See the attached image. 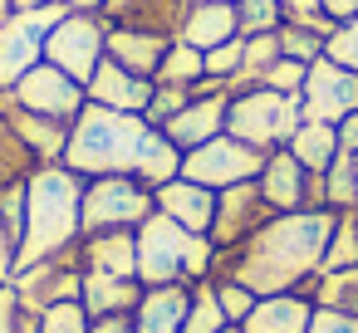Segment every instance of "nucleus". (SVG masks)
Listing matches in <instances>:
<instances>
[{"label": "nucleus", "mask_w": 358, "mask_h": 333, "mask_svg": "<svg viewBox=\"0 0 358 333\" xmlns=\"http://www.w3.org/2000/svg\"><path fill=\"white\" fill-rule=\"evenodd\" d=\"M338 211H285L270 216L245 245L236 250H216L211 279H236L250 294H299L319 265H324V245L334 235Z\"/></svg>", "instance_id": "obj_1"}, {"label": "nucleus", "mask_w": 358, "mask_h": 333, "mask_svg": "<svg viewBox=\"0 0 358 333\" xmlns=\"http://www.w3.org/2000/svg\"><path fill=\"white\" fill-rule=\"evenodd\" d=\"M64 167L79 177H138L143 186H162L182 177V147L167 142L162 128H152L143 113H113L99 103H84V113L69 128Z\"/></svg>", "instance_id": "obj_2"}, {"label": "nucleus", "mask_w": 358, "mask_h": 333, "mask_svg": "<svg viewBox=\"0 0 358 333\" xmlns=\"http://www.w3.org/2000/svg\"><path fill=\"white\" fill-rule=\"evenodd\" d=\"M84 240V177L64 162L35 167L25 182V230H20V269L55 260Z\"/></svg>", "instance_id": "obj_3"}, {"label": "nucleus", "mask_w": 358, "mask_h": 333, "mask_svg": "<svg viewBox=\"0 0 358 333\" xmlns=\"http://www.w3.org/2000/svg\"><path fill=\"white\" fill-rule=\"evenodd\" d=\"M216 265V245L187 225H177L172 216L152 211L138 225V284H201L211 279Z\"/></svg>", "instance_id": "obj_4"}, {"label": "nucleus", "mask_w": 358, "mask_h": 333, "mask_svg": "<svg viewBox=\"0 0 358 333\" xmlns=\"http://www.w3.org/2000/svg\"><path fill=\"white\" fill-rule=\"evenodd\" d=\"M304 123L299 113V94H275V89H245V94H231V108H226V133L250 142L255 152H275V147H289L294 128Z\"/></svg>", "instance_id": "obj_5"}, {"label": "nucleus", "mask_w": 358, "mask_h": 333, "mask_svg": "<svg viewBox=\"0 0 358 333\" xmlns=\"http://www.w3.org/2000/svg\"><path fill=\"white\" fill-rule=\"evenodd\" d=\"M152 211V186H143L138 177H84V235L138 230Z\"/></svg>", "instance_id": "obj_6"}, {"label": "nucleus", "mask_w": 358, "mask_h": 333, "mask_svg": "<svg viewBox=\"0 0 358 333\" xmlns=\"http://www.w3.org/2000/svg\"><path fill=\"white\" fill-rule=\"evenodd\" d=\"M103 35H108V25L99 10H64L45 40V59L55 69H64L69 79L89 84L94 69L103 64Z\"/></svg>", "instance_id": "obj_7"}, {"label": "nucleus", "mask_w": 358, "mask_h": 333, "mask_svg": "<svg viewBox=\"0 0 358 333\" xmlns=\"http://www.w3.org/2000/svg\"><path fill=\"white\" fill-rule=\"evenodd\" d=\"M270 152H255L250 142L221 133L192 152H182V177L196 182V186H211V191H226V186H241V182H255L260 167H265Z\"/></svg>", "instance_id": "obj_8"}, {"label": "nucleus", "mask_w": 358, "mask_h": 333, "mask_svg": "<svg viewBox=\"0 0 358 333\" xmlns=\"http://www.w3.org/2000/svg\"><path fill=\"white\" fill-rule=\"evenodd\" d=\"M69 6H45V10H15L0 25V94H10L40 59H45V40L55 30V20Z\"/></svg>", "instance_id": "obj_9"}, {"label": "nucleus", "mask_w": 358, "mask_h": 333, "mask_svg": "<svg viewBox=\"0 0 358 333\" xmlns=\"http://www.w3.org/2000/svg\"><path fill=\"white\" fill-rule=\"evenodd\" d=\"M0 103H10V108H25V113H40V118H59V123H74L89 103L84 84L69 79L64 69H55L50 59H40L10 94H0Z\"/></svg>", "instance_id": "obj_10"}, {"label": "nucleus", "mask_w": 358, "mask_h": 333, "mask_svg": "<svg viewBox=\"0 0 358 333\" xmlns=\"http://www.w3.org/2000/svg\"><path fill=\"white\" fill-rule=\"evenodd\" d=\"M255 186H260V196L275 216H285V211H329L324 206V177H314L289 147H275L265 157Z\"/></svg>", "instance_id": "obj_11"}, {"label": "nucleus", "mask_w": 358, "mask_h": 333, "mask_svg": "<svg viewBox=\"0 0 358 333\" xmlns=\"http://www.w3.org/2000/svg\"><path fill=\"white\" fill-rule=\"evenodd\" d=\"M299 113L304 123H343L348 113H358V74L334 64L329 54L309 64L304 74V89H299Z\"/></svg>", "instance_id": "obj_12"}, {"label": "nucleus", "mask_w": 358, "mask_h": 333, "mask_svg": "<svg viewBox=\"0 0 358 333\" xmlns=\"http://www.w3.org/2000/svg\"><path fill=\"white\" fill-rule=\"evenodd\" d=\"M79 284H84V265H79V245L74 250H64V255H55V260H40V265H30V269H15V299L25 304V309H55V304H69V299H79Z\"/></svg>", "instance_id": "obj_13"}, {"label": "nucleus", "mask_w": 358, "mask_h": 333, "mask_svg": "<svg viewBox=\"0 0 358 333\" xmlns=\"http://www.w3.org/2000/svg\"><path fill=\"white\" fill-rule=\"evenodd\" d=\"M270 216H275V211L265 206V196H260L255 182L226 186V191H216V216H211L206 240H211L216 250H236V245H245Z\"/></svg>", "instance_id": "obj_14"}, {"label": "nucleus", "mask_w": 358, "mask_h": 333, "mask_svg": "<svg viewBox=\"0 0 358 333\" xmlns=\"http://www.w3.org/2000/svg\"><path fill=\"white\" fill-rule=\"evenodd\" d=\"M226 108H231V89H221V94H192V103L177 118H167L162 133H167L172 147L192 152V147H201V142H211V138L226 133Z\"/></svg>", "instance_id": "obj_15"}, {"label": "nucleus", "mask_w": 358, "mask_h": 333, "mask_svg": "<svg viewBox=\"0 0 358 333\" xmlns=\"http://www.w3.org/2000/svg\"><path fill=\"white\" fill-rule=\"evenodd\" d=\"M241 35V15H236V0H187L182 10V25H177V40L211 54L216 45H231Z\"/></svg>", "instance_id": "obj_16"}, {"label": "nucleus", "mask_w": 358, "mask_h": 333, "mask_svg": "<svg viewBox=\"0 0 358 333\" xmlns=\"http://www.w3.org/2000/svg\"><path fill=\"white\" fill-rule=\"evenodd\" d=\"M84 94H89V103L113 108V113H148V103H152V79H143V74H133V69H123V64H113V59L103 54V64H99L94 79L84 84Z\"/></svg>", "instance_id": "obj_17"}, {"label": "nucleus", "mask_w": 358, "mask_h": 333, "mask_svg": "<svg viewBox=\"0 0 358 333\" xmlns=\"http://www.w3.org/2000/svg\"><path fill=\"white\" fill-rule=\"evenodd\" d=\"M172 50V35H157V30H133V25H108L103 35V54L143 79H157L162 59Z\"/></svg>", "instance_id": "obj_18"}, {"label": "nucleus", "mask_w": 358, "mask_h": 333, "mask_svg": "<svg viewBox=\"0 0 358 333\" xmlns=\"http://www.w3.org/2000/svg\"><path fill=\"white\" fill-rule=\"evenodd\" d=\"M152 201H157V211L172 216L177 225H187V230H196V235L211 230V216H216V191H211V186H196V182H187V177H172V182H162V186L152 191Z\"/></svg>", "instance_id": "obj_19"}, {"label": "nucleus", "mask_w": 358, "mask_h": 333, "mask_svg": "<svg viewBox=\"0 0 358 333\" xmlns=\"http://www.w3.org/2000/svg\"><path fill=\"white\" fill-rule=\"evenodd\" d=\"M0 118L10 123V133L35 152L40 167L50 162H64V147H69V128L74 123H59V118H40V113H25V108H10V103H0Z\"/></svg>", "instance_id": "obj_20"}, {"label": "nucleus", "mask_w": 358, "mask_h": 333, "mask_svg": "<svg viewBox=\"0 0 358 333\" xmlns=\"http://www.w3.org/2000/svg\"><path fill=\"white\" fill-rule=\"evenodd\" d=\"M192 309V284H152L143 289L138 309H133V328L138 333H182Z\"/></svg>", "instance_id": "obj_21"}, {"label": "nucleus", "mask_w": 358, "mask_h": 333, "mask_svg": "<svg viewBox=\"0 0 358 333\" xmlns=\"http://www.w3.org/2000/svg\"><path fill=\"white\" fill-rule=\"evenodd\" d=\"M79 265L99 274L138 279V230H99L79 240Z\"/></svg>", "instance_id": "obj_22"}, {"label": "nucleus", "mask_w": 358, "mask_h": 333, "mask_svg": "<svg viewBox=\"0 0 358 333\" xmlns=\"http://www.w3.org/2000/svg\"><path fill=\"white\" fill-rule=\"evenodd\" d=\"M187 0H103V25H133V30H157L177 40Z\"/></svg>", "instance_id": "obj_23"}, {"label": "nucleus", "mask_w": 358, "mask_h": 333, "mask_svg": "<svg viewBox=\"0 0 358 333\" xmlns=\"http://www.w3.org/2000/svg\"><path fill=\"white\" fill-rule=\"evenodd\" d=\"M143 299V284L138 279H123V274H99V269H84V284H79V304L89 309V318H113V313H133Z\"/></svg>", "instance_id": "obj_24"}, {"label": "nucleus", "mask_w": 358, "mask_h": 333, "mask_svg": "<svg viewBox=\"0 0 358 333\" xmlns=\"http://www.w3.org/2000/svg\"><path fill=\"white\" fill-rule=\"evenodd\" d=\"M309 318H314V304L304 294H265L255 299L241 333H309Z\"/></svg>", "instance_id": "obj_25"}, {"label": "nucleus", "mask_w": 358, "mask_h": 333, "mask_svg": "<svg viewBox=\"0 0 358 333\" xmlns=\"http://www.w3.org/2000/svg\"><path fill=\"white\" fill-rule=\"evenodd\" d=\"M289 152H294L314 177H324V172L334 167V157L343 152V147H338V128H334V123H299L294 138H289Z\"/></svg>", "instance_id": "obj_26"}, {"label": "nucleus", "mask_w": 358, "mask_h": 333, "mask_svg": "<svg viewBox=\"0 0 358 333\" xmlns=\"http://www.w3.org/2000/svg\"><path fill=\"white\" fill-rule=\"evenodd\" d=\"M299 294H304L314 309H343V313H358V269H319Z\"/></svg>", "instance_id": "obj_27"}, {"label": "nucleus", "mask_w": 358, "mask_h": 333, "mask_svg": "<svg viewBox=\"0 0 358 333\" xmlns=\"http://www.w3.org/2000/svg\"><path fill=\"white\" fill-rule=\"evenodd\" d=\"M35 167H40V162H35V152L10 133V123H6V118H0V196L15 191V186H25Z\"/></svg>", "instance_id": "obj_28"}, {"label": "nucleus", "mask_w": 358, "mask_h": 333, "mask_svg": "<svg viewBox=\"0 0 358 333\" xmlns=\"http://www.w3.org/2000/svg\"><path fill=\"white\" fill-rule=\"evenodd\" d=\"M201 79H206V54H201V50H192V45H182V40H172V50H167V59H162V69H157V79H152V84L196 89Z\"/></svg>", "instance_id": "obj_29"}, {"label": "nucleus", "mask_w": 358, "mask_h": 333, "mask_svg": "<svg viewBox=\"0 0 358 333\" xmlns=\"http://www.w3.org/2000/svg\"><path fill=\"white\" fill-rule=\"evenodd\" d=\"M324 206H329V211H358V172H353V152H338L334 167L324 172Z\"/></svg>", "instance_id": "obj_30"}, {"label": "nucleus", "mask_w": 358, "mask_h": 333, "mask_svg": "<svg viewBox=\"0 0 358 333\" xmlns=\"http://www.w3.org/2000/svg\"><path fill=\"white\" fill-rule=\"evenodd\" d=\"M319 269H358V211H338Z\"/></svg>", "instance_id": "obj_31"}, {"label": "nucleus", "mask_w": 358, "mask_h": 333, "mask_svg": "<svg viewBox=\"0 0 358 333\" xmlns=\"http://www.w3.org/2000/svg\"><path fill=\"white\" fill-rule=\"evenodd\" d=\"M226 328H231V323H226V313H221V304H216V284H211V279L192 284V309H187L182 333H226Z\"/></svg>", "instance_id": "obj_32"}, {"label": "nucleus", "mask_w": 358, "mask_h": 333, "mask_svg": "<svg viewBox=\"0 0 358 333\" xmlns=\"http://www.w3.org/2000/svg\"><path fill=\"white\" fill-rule=\"evenodd\" d=\"M236 15H241V35H265L285 25L280 0H236Z\"/></svg>", "instance_id": "obj_33"}, {"label": "nucleus", "mask_w": 358, "mask_h": 333, "mask_svg": "<svg viewBox=\"0 0 358 333\" xmlns=\"http://www.w3.org/2000/svg\"><path fill=\"white\" fill-rule=\"evenodd\" d=\"M89 328H94V318H89V309L79 299L40 309V333H89Z\"/></svg>", "instance_id": "obj_34"}, {"label": "nucleus", "mask_w": 358, "mask_h": 333, "mask_svg": "<svg viewBox=\"0 0 358 333\" xmlns=\"http://www.w3.org/2000/svg\"><path fill=\"white\" fill-rule=\"evenodd\" d=\"M280 54L299 59V64H314V59H324V35H314L304 25H280Z\"/></svg>", "instance_id": "obj_35"}, {"label": "nucleus", "mask_w": 358, "mask_h": 333, "mask_svg": "<svg viewBox=\"0 0 358 333\" xmlns=\"http://www.w3.org/2000/svg\"><path fill=\"white\" fill-rule=\"evenodd\" d=\"M216 284V304H221V313H226V323L231 328H241L245 318H250V309H255V299L260 294H250L245 284H236V279H211Z\"/></svg>", "instance_id": "obj_36"}, {"label": "nucleus", "mask_w": 358, "mask_h": 333, "mask_svg": "<svg viewBox=\"0 0 358 333\" xmlns=\"http://www.w3.org/2000/svg\"><path fill=\"white\" fill-rule=\"evenodd\" d=\"M241 64H245V35H236L231 45H216V50L206 54V79L231 84V79L241 74Z\"/></svg>", "instance_id": "obj_37"}, {"label": "nucleus", "mask_w": 358, "mask_h": 333, "mask_svg": "<svg viewBox=\"0 0 358 333\" xmlns=\"http://www.w3.org/2000/svg\"><path fill=\"white\" fill-rule=\"evenodd\" d=\"M187 103H192V89H172V84H152V103H148V113H143V118H148L152 128H162V123H167V118H177V113H182Z\"/></svg>", "instance_id": "obj_38"}, {"label": "nucleus", "mask_w": 358, "mask_h": 333, "mask_svg": "<svg viewBox=\"0 0 358 333\" xmlns=\"http://www.w3.org/2000/svg\"><path fill=\"white\" fill-rule=\"evenodd\" d=\"M324 54H329L334 64H343V69H353V74H358V15H353V20H343V25L324 40Z\"/></svg>", "instance_id": "obj_39"}, {"label": "nucleus", "mask_w": 358, "mask_h": 333, "mask_svg": "<svg viewBox=\"0 0 358 333\" xmlns=\"http://www.w3.org/2000/svg\"><path fill=\"white\" fill-rule=\"evenodd\" d=\"M304 74H309V64H299V59H275L270 69H265V79H260V89H275V94H299L304 89Z\"/></svg>", "instance_id": "obj_40"}, {"label": "nucleus", "mask_w": 358, "mask_h": 333, "mask_svg": "<svg viewBox=\"0 0 358 333\" xmlns=\"http://www.w3.org/2000/svg\"><path fill=\"white\" fill-rule=\"evenodd\" d=\"M309 333H358V313H343V309H314Z\"/></svg>", "instance_id": "obj_41"}, {"label": "nucleus", "mask_w": 358, "mask_h": 333, "mask_svg": "<svg viewBox=\"0 0 358 333\" xmlns=\"http://www.w3.org/2000/svg\"><path fill=\"white\" fill-rule=\"evenodd\" d=\"M0 225L20 240V230H25V186H15V191L0 196Z\"/></svg>", "instance_id": "obj_42"}, {"label": "nucleus", "mask_w": 358, "mask_h": 333, "mask_svg": "<svg viewBox=\"0 0 358 333\" xmlns=\"http://www.w3.org/2000/svg\"><path fill=\"white\" fill-rule=\"evenodd\" d=\"M15 255H20V240H15L6 225H0V289H10V284H15V269H20Z\"/></svg>", "instance_id": "obj_43"}, {"label": "nucleus", "mask_w": 358, "mask_h": 333, "mask_svg": "<svg viewBox=\"0 0 358 333\" xmlns=\"http://www.w3.org/2000/svg\"><path fill=\"white\" fill-rule=\"evenodd\" d=\"M15 318H20V299H15V289H0V333H15Z\"/></svg>", "instance_id": "obj_44"}, {"label": "nucleus", "mask_w": 358, "mask_h": 333, "mask_svg": "<svg viewBox=\"0 0 358 333\" xmlns=\"http://www.w3.org/2000/svg\"><path fill=\"white\" fill-rule=\"evenodd\" d=\"M89 333H138V328H133V313H113V318H94Z\"/></svg>", "instance_id": "obj_45"}, {"label": "nucleus", "mask_w": 358, "mask_h": 333, "mask_svg": "<svg viewBox=\"0 0 358 333\" xmlns=\"http://www.w3.org/2000/svg\"><path fill=\"white\" fill-rule=\"evenodd\" d=\"M319 6H324V15H329V20H338V25L358 15V0H319Z\"/></svg>", "instance_id": "obj_46"}, {"label": "nucleus", "mask_w": 358, "mask_h": 333, "mask_svg": "<svg viewBox=\"0 0 358 333\" xmlns=\"http://www.w3.org/2000/svg\"><path fill=\"white\" fill-rule=\"evenodd\" d=\"M338 147H343V152H358V113H348V118L338 123Z\"/></svg>", "instance_id": "obj_47"}, {"label": "nucleus", "mask_w": 358, "mask_h": 333, "mask_svg": "<svg viewBox=\"0 0 358 333\" xmlns=\"http://www.w3.org/2000/svg\"><path fill=\"white\" fill-rule=\"evenodd\" d=\"M15 333H40V313L20 304V318H15Z\"/></svg>", "instance_id": "obj_48"}, {"label": "nucleus", "mask_w": 358, "mask_h": 333, "mask_svg": "<svg viewBox=\"0 0 358 333\" xmlns=\"http://www.w3.org/2000/svg\"><path fill=\"white\" fill-rule=\"evenodd\" d=\"M15 10H45V6H59V0H10Z\"/></svg>", "instance_id": "obj_49"}, {"label": "nucleus", "mask_w": 358, "mask_h": 333, "mask_svg": "<svg viewBox=\"0 0 358 333\" xmlns=\"http://www.w3.org/2000/svg\"><path fill=\"white\" fill-rule=\"evenodd\" d=\"M59 6H69V10H103V0H59Z\"/></svg>", "instance_id": "obj_50"}, {"label": "nucleus", "mask_w": 358, "mask_h": 333, "mask_svg": "<svg viewBox=\"0 0 358 333\" xmlns=\"http://www.w3.org/2000/svg\"><path fill=\"white\" fill-rule=\"evenodd\" d=\"M10 15H15V6H10V0H0V25H6Z\"/></svg>", "instance_id": "obj_51"}, {"label": "nucleus", "mask_w": 358, "mask_h": 333, "mask_svg": "<svg viewBox=\"0 0 358 333\" xmlns=\"http://www.w3.org/2000/svg\"><path fill=\"white\" fill-rule=\"evenodd\" d=\"M353 172H358V152H353Z\"/></svg>", "instance_id": "obj_52"}, {"label": "nucleus", "mask_w": 358, "mask_h": 333, "mask_svg": "<svg viewBox=\"0 0 358 333\" xmlns=\"http://www.w3.org/2000/svg\"><path fill=\"white\" fill-rule=\"evenodd\" d=\"M226 333H241V328H226Z\"/></svg>", "instance_id": "obj_53"}]
</instances>
